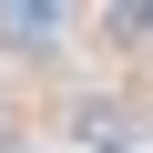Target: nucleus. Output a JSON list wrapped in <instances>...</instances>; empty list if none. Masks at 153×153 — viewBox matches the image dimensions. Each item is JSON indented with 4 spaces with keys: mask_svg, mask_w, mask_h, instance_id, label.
Here are the masks:
<instances>
[{
    "mask_svg": "<svg viewBox=\"0 0 153 153\" xmlns=\"http://www.w3.org/2000/svg\"><path fill=\"white\" fill-rule=\"evenodd\" d=\"M0 153H31V143H21V133H0Z\"/></svg>",
    "mask_w": 153,
    "mask_h": 153,
    "instance_id": "4",
    "label": "nucleus"
},
{
    "mask_svg": "<svg viewBox=\"0 0 153 153\" xmlns=\"http://www.w3.org/2000/svg\"><path fill=\"white\" fill-rule=\"evenodd\" d=\"M71 133H82V143H102V153H123L143 123L123 112V102H102V92H82V102H71Z\"/></svg>",
    "mask_w": 153,
    "mask_h": 153,
    "instance_id": "1",
    "label": "nucleus"
},
{
    "mask_svg": "<svg viewBox=\"0 0 153 153\" xmlns=\"http://www.w3.org/2000/svg\"><path fill=\"white\" fill-rule=\"evenodd\" d=\"M0 133H10V92H0Z\"/></svg>",
    "mask_w": 153,
    "mask_h": 153,
    "instance_id": "5",
    "label": "nucleus"
},
{
    "mask_svg": "<svg viewBox=\"0 0 153 153\" xmlns=\"http://www.w3.org/2000/svg\"><path fill=\"white\" fill-rule=\"evenodd\" d=\"M102 31H112V41H153V0H133V10H102Z\"/></svg>",
    "mask_w": 153,
    "mask_h": 153,
    "instance_id": "3",
    "label": "nucleus"
},
{
    "mask_svg": "<svg viewBox=\"0 0 153 153\" xmlns=\"http://www.w3.org/2000/svg\"><path fill=\"white\" fill-rule=\"evenodd\" d=\"M61 31H71V10H31V0H0V41L41 51V41H61Z\"/></svg>",
    "mask_w": 153,
    "mask_h": 153,
    "instance_id": "2",
    "label": "nucleus"
}]
</instances>
